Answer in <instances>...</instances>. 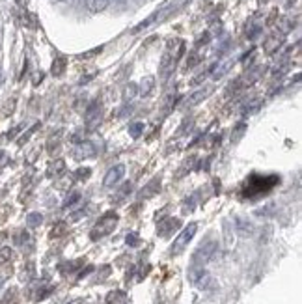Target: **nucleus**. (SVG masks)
Listing matches in <instances>:
<instances>
[{
	"mask_svg": "<svg viewBox=\"0 0 302 304\" xmlns=\"http://www.w3.org/2000/svg\"><path fill=\"white\" fill-rule=\"evenodd\" d=\"M43 222V215L41 213H30L28 218H26V224H28L30 228H36V226H40Z\"/></svg>",
	"mask_w": 302,
	"mask_h": 304,
	"instance_id": "15",
	"label": "nucleus"
},
{
	"mask_svg": "<svg viewBox=\"0 0 302 304\" xmlns=\"http://www.w3.org/2000/svg\"><path fill=\"white\" fill-rule=\"evenodd\" d=\"M237 230H239V233H243V235H250L252 224L243 220V218H237Z\"/></svg>",
	"mask_w": 302,
	"mask_h": 304,
	"instance_id": "16",
	"label": "nucleus"
},
{
	"mask_svg": "<svg viewBox=\"0 0 302 304\" xmlns=\"http://www.w3.org/2000/svg\"><path fill=\"white\" fill-rule=\"evenodd\" d=\"M217 252V243L215 241H207L204 245H199L198 250L194 252L192 256V265H198V267H204L206 263L211 261V258Z\"/></svg>",
	"mask_w": 302,
	"mask_h": 304,
	"instance_id": "3",
	"label": "nucleus"
},
{
	"mask_svg": "<svg viewBox=\"0 0 302 304\" xmlns=\"http://www.w3.org/2000/svg\"><path fill=\"white\" fill-rule=\"evenodd\" d=\"M127 245H131V247L138 245V237L135 235V233H131V235H127Z\"/></svg>",
	"mask_w": 302,
	"mask_h": 304,
	"instance_id": "22",
	"label": "nucleus"
},
{
	"mask_svg": "<svg viewBox=\"0 0 302 304\" xmlns=\"http://www.w3.org/2000/svg\"><path fill=\"white\" fill-rule=\"evenodd\" d=\"M86 4L91 13H101L110 6V0H86Z\"/></svg>",
	"mask_w": 302,
	"mask_h": 304,
	"instance_id": "11",
	"label": "nucleus"
},
{
	"mask_svg": "<svg viewBox=\"0 0 302 304\" xmlns=\"http://www.w3.org/2000/svg\"><path fill=\"white\" fill-rule=\"evenodd\" d=\"M280 179L276 176H271V178H261V176H252L248 179V183H246L245 190H243V196L246 198H254L257 194H263V192H267L274 187V185L278 183Z\"/></svg>",
	"mask_w": 302,
	"mask_h": 304,
	"instance_id": "1",
	"label": "nucleus"
},
{
	"mask_svg": "<svg viewBox=\"0 0 302 304\" xmlns=\"http://www.w3.org/2000/svg\"><path fill=\"white\" fill-rule=\"evenodd\" d=\"M114 2H125V0H114Z\"/></svg>",
	"mask_w": 302,
	"mask_h": 304,
	"instance_id": "24",
	"label": "nucleus"
},
{
	"mask_svg": "<svg viewBox=\"0 0 302 304\" xmlns=\"http://www.w3.org/2000/svg\"><path fill=\"white\" fill-rule=\"evenodd\" d=\"M231 65H233V60H231V58H229V60H224V62L215 63V65L211 67V79H213V81L222 79L224 75L229 71V67H231Z\"/></svg>",
	"mask_w": 302,
	"mask_h": 304,
	"instance_id": "6",
	"label": "nucleus"
},
{
	"mask_svg": "<svg viewBox=\"0 0 302 304\" xmlns=\"http://www.w3.org/2000/svg\"><path fill=\"white\" fill-rule=\"evenodd\" d=\"M211 93V88H202V90H198V92H194L190 97H188V101H187V107H196L198 103H202L204 99L207 97Z\"/></svg>",
	"mask_w": 302,
	"mask_h": 304,
	"instance_id": "10",
	"label": "nucleus"
},
{
	"mask_svg": "<svg viewBox=\"0 0 302 304\" xmlns=\"http://www.w3.org/2000/svg\"><path fill=\"white\" fill-rule=\"evenodd\" d=\"M10 256H12V250H10V248H2V250H0V263L8 261Z\"/></svg>",
	"mask_w": 302,
	"mask_h": 304,
	"instance_id": "20",
	"label": "nucleus"
},
{
	"mask_svg": "<svg viewBox=\"0 0 302 304\" xmlns=\"http://www.w3.org/2000/svg\"><path fill=\"white\" fill-rule=\"evenodd\" d=\"M95 155V148H93V144L91 142H80L75 149V157L77 159H88V157H93Z\"/></svg>",
	"mask_w": 302,
	"mask_h": 304,
	"instance_id": "7",
	"label": "nucleus"
},
{
	"mask_svg": "<svg viewBox=\"0 0 302 304\" xmlns=\"http://www.w3.org/2000/svg\"><path fill=\"white\" fill-rule=\"evenodd\" d=\"M245 127H246V123H239V125L235 127V137H231L233 142H239V138L243 137V132H245Z\"/></svg>",
	"mask_w": 302,
	"mask_h": 304,
	"instance_id": "18",
	"label": "nucleus"
},
{
	"mask_svg": "<svg viewBox=\"0 0 302 304\" xmlns=\"http://www.w3.org/2000/svg\"><path fill=\"white\" fill-rule=\"evenodd\" d=\"M101 51H103V47H97V49H93V51L86 52V54H82V58H91V56H95L97 52H101Z\"/></svg>",
	"mask_w": 302,
	"mask_h": 304,
	"instance_id": "23",
	"label": "nucleus"
},
{
	"mask_svg": "<svg viewBox=\"0 0 302 304\" xmlns=\"http://www.w3.org/2000/svg\"><path fill=\"white\" fill-rule=\"evenodd\" d=\"M196 231H198V224L196 222L188 224L187 228H185V230L176 237V241H174V245H172V254H181L183 250L188 247V243L194 239Z\"/></svg>",
	"mask_w": 302,
	"mask_h": 304,
	"instance_id": "2",
	"label": "nucleus"
},
{
	"mask_svg": "<svg viewBox=\"0 0 302 304\" xmlns=\"http://www.w3.org/2000/svg\"><path fill=\"white\" fill-rule=\"evenodd\" d=\"M155 88V77L148 75V77H144L140 84H138V95H142V97H148L149 93L153 92Z\"/></svg>",
	"mask_w": 302,
	"mask_h": 304,
	"instance_id": "8",
	"label": "nucleus"
},
{
	"mask_svg": "<svg viewBox=\"0 0 302 304\" xmlns=\"http://www.w3.org/2000/svg\"><path fill=\"white\" fill-rule=\"evenodd\" d=\"M79 2H84V0H79Z\"/></svg>",
	"mask_w": 302,
	"mask_h": 304,
	"instance_id": "26",
	"label": "nucleus"
},
{
	"mask_svg": "<svg viewBox=\"0 0 302 304\" xmlns=\"http://www.w3.org/2000/svg\"><path fill=\"white\" fill-rule=\"evenodd\" d=\"M63 67H65V60H63V58H58V60H54V63H52V75L60 77V75L63 73Z\"/></svg>",
	"mask_w": 302,
	"mask_h": 304,
	"instance_id": "17",
	"label": "nucleus"
},
{
	"mask_svg": "<svg viewBox=\"0 0 302 304\" xmlns=\"http://www.w3.org/2000/svg\"><path fill=\"white\" fill-rule=\"evenodd\" d=\"M282 43H284V36L274 34V36H271V38H269L265 43H263V47H265V51H267L269 54H273V52L278 51V47L282 45Z\"/></svg>",
	"mask_w": 302,
	"mask_h": 304,
	"instance_id": "9",
	"label": "nucleus"
},
{
	"mask_svg": "<svg viewBox=\"0 0 302 304\" xmlns=\"http://www.w3.org/2000/svg\"><path fill=\"white\" fill-rule=\"evenodd\" d=\"M90 172H91L90 168H80L79 172H77V176H79L80 179H82V178L86 179V178H88V176H90Z\"/></svg>",
	"mask_w": 302,
	"mask_h": 304,
	"instance_id": "21",
	"label": "nucleus"
},
{
	"mask_svg": "<svg viewBox=\"0 0 302 304\" xmlns=\"http://www.w3.org/2000/svg\"><path fill=\"white\" fill-rule=\"evenodd\" d=\"M123 174H125V166H123V164H116V166H112V168L109 170V172L105 174L103 187L110 189V187H114V185H118V183L121 181V178H123Z\"/></svg>",
	"mask_w": 302,
	"mask_h": 304,
	"instance_id": "5",
	"label": "nucleus"
},
{
	"mask_svg": "<svg viewBox=\"0 0 302 304\" xmlns=\"http://www.w3.org/2000/svg\"><path fill=\"white\" fill-rule=\"evenodd\" d=\"M144 132V123L142 121H137V123H131L129 125V134H131L132 138H140Z\"/></svg>",
	"mask_w": 302,
	"mask_h": 304,
	"instance_id": "14",
	"label": "nucleus"
},
{
	"mask_svg": "<svg viewBox=\"0 0 302 304\" xmlns=\"http://www.w3.org/2000/svg\"><path fill=\"white\" fill-rule=\"evenodd\" d=\"M0 287H2V280H0Z\"/></svg>",
	"mask_w": 302,
	"mask_h": 304,
	"instance_id": "25",
	"label": "nucleus"
},
{
	"mask_svg": "<svg viewBox=\"0 0 302 304\" xmlns=\"http://www.w3.org/2000/svg\"><path fill=\"white\" fill-rule=\"evenodd\" d=\"M116 222H118V215L116 213H109V215H105L97 226L91 230V239H97V237H103V235H109L110 231L114 230Z\"/></svg>",
	"mask_w": 302,
	"mask_h": 304,
	"instance_id": "4",
	"label": "nucleus"
},
{
	"mask_svg": "<svg viewBox=\"0 0 302 304\" xmlns=\"http://www.w3.org/2000/svg\"><path fill=\"white\" fill-rule=\"evenodd\" d=\"M79 200H80V194H79V192H73V196H68V198H65V201H63V207L73 206L75 201H79Z\"/></svg>",
	"mask_w": 302,
	"mask_h": 304,
	"instance_id": "19",
	"label": "nucleus"
},
{
	"mask_svg": "<svg viewBox=\"0 0 302 304\" xmlns=\"http://www.w3.org/2000/svg\"><path fill=\"white\" fill-rule=\"evenodd\" d=\"M155 21H159V12H155L153 15H149V17L146 19V21H142V23L138 24V26H135V28H132V34H138V32H142V30L149 28V26H151Z\"/></svg>",
	"mask_w": 302,
	"mask_h": 304,
	"instance_id": "12",
	"label": "nucleus"
},
{
	"mask_svg": "<svg viewBox=\"0 0 302 304\" xmlns=\"http://www.w3.org/2000/svg\"><path fill=\"white\" fill-rule=\"evenodd\" d=\"M137 95H138V84L129 82V84L125 86V90H123V99H125V101H132Z\"/></svg>",
	"mask_w": 302,
	"mask_h": 304,
	"instance_id": "13",
	"label": "nucleus"
}]
</instances>
